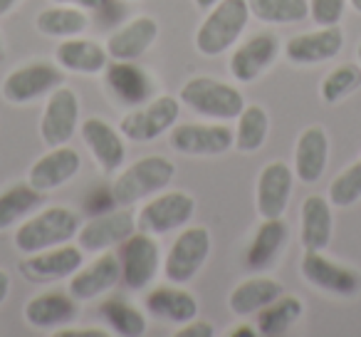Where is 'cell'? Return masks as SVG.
<instances>
[{
	"instance_id": "cell-14",
	"label": "cell",
	"mask_w": 361,
	"mask_h": 337,
	"mask_svg": "<svg viewBox=\"0 0 361 337\" xmlns=\"http://www.w3.org/2000/svg\"><path fill=\"white\" fill-rule=\"evenodd\" d=\"M171 146L186 156H218L233 146V129L223 124H176L169 136Z\"/></svg>"
},
{
	"instance_id": "cell-3",
	"label": "cell",
	"mask_w": 361,
	"mask_h": 337,
	"mask_svg": "<svg viewBox=\"0 0 361 337\" xmlns=\"http://www.w3.org/2000/svg\"><path fill=\"white\" fill-rule=\"evenodd\" d=\"M250 20L247 0H221L208 11L206 20L196 30V50L206 57H218L240 40Z\"/></svg>"
},
{
	"instance_id": "cell-6",
	"label": "cell",
	"mask_w": 361,
	"mask_h": 337,
	"mask_svg": "<svg viewBox=\"0 0 361 337\" xmlns=\"http://www.w3.org/2000/svg\"><path fill=\"white\" fill-rule=\"evenodd\" d=\"M65 85V70L57 62L37 60L20 65L3 80L0 95L11 105H27L40 97H47L57 87Z\"/></svg>"
},
{
	"instance_id": "cell-27",
	"label": "cell",
	"mask_w": 361,
	"mask_h": 337,
	"mask_svg": "<svg viewBox=\"0 0 361 337\" xmlns=\"http://www.w3.org/2000/svg\"><path fill=\"white\" fill-rule=\"evenodd\" d=\"M282 285L275 278H265V276H255L243 280L240 285H235L228 295V305L231 312L238 317H250L257 315L265 305H270L272 300L282 295Z\"/></svg>"
},
{
	"instance_id": "cell-16",
	"label": "cell",
	"mask_w": 361,
	"mask_h": 337,
	"mask_svg": "<svg viewBox=\"0 0 361 337\" xmlns=\"http://www.w3.org/2000/svg\"><path fill=\"white\" fill-rule=\"evenodd\" d=\"M344 47V32L336 25H326L319 30L302 32L287 40L285 57L292 65H322L334 60Z\"/></svg>"
},
{
	"instance_id": "cell-47",
	"label": "cell",
	"mask_w": 361,
	"mask_h": 337,
	"mask_svg": "<svg viewBox=\"0 0 361 337\" xmlns=\"http://www.w3.org/2000/svg\"><path fill=\"white\" fill-rule=\"evenodd\" d=\"M3 55H6V47H3V37H0V60H3Z\"/></svg>"
},
{
	"instance_id": "cell-24",
	"label": "cell",
	"mask_w": 361,
	"mask_h": 337,
	"mask_svg": "<svg viewBox=\"0 0 361 337\" xmlns=\"http://www.w3.org/2000/svg\"><path fill=\"white\" fill-rule=\"evenodd\" d=\"M104 80L109 92L126 107H139L149 100L151 80L134 60H111L104 70Z\"/></svg>"
},
{
	"instance_id": "cell-4",
	"label": "cell",
	"mask_w": 361,
	"mask_h": 337,
	"mask_svg": "<svg viewBox=\"0 0 361 337\" xmlns=\"http://www.w3.org/2000/svg\"><path fill=\"white\" fill-rule=\"evenodd\" d=\"M180 102L191 112L208 119L228 122L238 119L245 107L243 92L228 82L213 80V77H193L180 87Z\"/></svg>"
},
{
	"instance_id": "cell-33",
	"label": "cell",
	"mask_w": 361,
	"mask_h": 337,
	"mask_svg": "<svg viewBox=\"0 0 361 337\" xmlns=\"http://www.w3.org/2000/svg\"><path fill=\"white\" fill-rule=\"evenodd\" d=\"M270 131V117L260 105H245L243 112L238 114V126L233 131V146L238 151L252 154L257 151L267 139Z\"/></svg>"
},
{
	"instance_id": "cell-35",
	"label": "cell",
	"mask_w": 361,
	"mask_h": 337,
	"mask_svg": "<svg viewBox=\"0 0 361 337\" xmlns=\"http://www.w3.org/2000/svg\"><path fill=\"white\" fill-rule=\"evenodd\" d=\"M102 320L109 325L111 335L119 337H139L146 332V317L141 310L124 300H106L99 307Z\"/></svg>"
},
{
	"instance_id": "cell-45",
	"label": "cell",
	"mask_w": 361,
	"mask_h": 337,
	"mask_svg": "<svg viewBox=\"0 0 361 337\" xmlns=\"http://www.w3.org/2000/svg\"><path fill=\"white\" fill-rule=\"evenodd\" d=\"M196 3V8H201V11H211L213 6H218L221 0H193Z\"/></svg>"
},
{
	"instance_id": "cell-44",
	"label": "cell",
	"mask_w": 361,
	"mask_h": 337,
	"mask_svg": "<svg viewBox=\"0 0 361 337\" xmlns=\"http://www.w3.org/2000/svg\"><path fill=\"white\" fill-rule=\"evenodd\" d=\"M18 3H20V0H0V18L8 16V13H11L13 8L18 6Z\"/></svg>"
},
{
	"instance_id": "cell-29",
	"label": "cell",
	"mask_w": 361,
	"mask_h": 337,
	"mask_svg": "<svg viewBox=\"0 0 361 337\" xmlns=\"http://www.w3.org/2000/svg\"><path fill=\"white\" fill-rule=\"evenodd\" d=\"M287 243V223L282 218H262L260 228L252 236L250 246H247V268L252 271H262L275 263L280 256L282 246Z\"/></svg>"
},
{
	"instance_id": "cell-39",
	"label": "cell",
	"mask_w": 361,
	"mask_h": 337,
	"mask_svg": "<svg viewBox=\"0 0 361 337\" xmlns=\"http://www.w3.org/2000/svg\"><path fill=\"white\" fill-rule=\"evenodd\" d=\"M55 6H75L82 8V11H94L99 16H104L106 11H111L114 16H124V6L119 8L116 0H50Z\"/></svg>"
},
{
	"instance_id": "cell-48",
	"label": "cell",
	"mask_w": 361,
	"mask_h": 337,
	"mask_svg": "<svg viewBox=\"0 0 361 337\" xmlns=\"http://www.w3.org/2000/svg\"><path fill=\"white\" fill-rule=\"evenodd\" d=\"M359 65H361V45H359Z\"/></svg>"
},
{
	"instance_id": "cell-42",
	"label": "cell",
	"mask_w": 361,
	"mask_h": 337,
	"mask_svg": "<svg viewBox=\"0 0 361 337\" xmlns=\"http://www.w3.org/2000/svg\"><path fill=\"white\" fill-rule=\"evenodd\" d=\"M11 295V276L0 268V305L6 302V297Z\"/></svg>"
},
{
	"instance_id": "cell-18",
	"label": "cell",
	"mask_w": 361,
	"mask_h": 337,
	"mask_svg": "<svg viewBox=\"0 0 361 337\" xmlns=\"http://www.w3.org/2000/svg\"><path fill=\"white\" fill-rule=\"evenodd\" d=\"M82 256H85V251L80 246L62 243V246L47 248V251L30 253L20 263V273L27 280L35 283L60 280V278H70L82 266Z\"/></svg>"
},
{
	"instance_id": "cell-32",
	"label": "cell",
	"mask_w": 361,
	"mask_h": 337,
	"mask_svg": "<svg viewBox=\"0 0 361 337\" xmlns=\"http://www.w3.org/2000/svg\"><path fill=\"white\" fill-rule=\"evenodd\" d=\"M302 312H305V305H302L300 297L285 295V292H282L277 300H272L270 305H265L257 312V322H255L257 335H262V337L285 335V332L300 320Z\"/></svg>"
},
{
	"instance_id": "cell-10",
	"label": "cell",
	"mask_w": 361,
	"mask_h": 337,
	"mask_svg": "<svg viewBox=\"0 0 361 337\" xmlns=\"http://www.w3.org/2000/svg\"><path fill=\"white\" fill-rule=\"evenodd\" d=\"M77 126H80V97L62 85L47 95V105L40 119V136L50 149L65 146L75 136Z\"/></svg>"
},
{
	"instance_id": "cell-8",
	"label": "cell",
	"mask_w": 361,
	"mask_h": 337,
	"mask_svg": "<svg viewBox=\"0 0 361 337\" xmlns=\"http://www.w3.org/2000/svg\"><path fill=\"white\" fill-rule=\"evenodd\" d=\"M196 213V199L186 191H164L151 199L141 211L136 213V231L164 236L176 228L186 226Z\"/></svg>"
},
{
	"instance_id": "cell-9",
	"label": "cell",
	"mask_w": 361,
	"mask_h": 337,
	"mask_svg": "<svg viewBox=\"0 0 361 337\" xmlns=\"http://www.w3.org/2000/svg\"><path fill=\"white\" fill-rule=\"evenodd\" d=\"M116 258L121 266V283L131 290L151 285L159 273V246L151 233L134 231L124 243H119Z\"/></svg>"
},
{
	"instance_id": "cell-5",
	"label": "cell",
	"mask_w": 361,
	"mask_h": 337,
	"mask_svg": "<svg viewBox=\"0 0 361 337\" xmlns=\"http://www.w3.org/2000/svg\"><path fill=\"white\" fill-rule=\"evenodd\" d=\"M211 231L206 226L183 228L164 258V276L173 285H186L198 276L211 256Z\"/></svg>"
},
{
	"instance_id": "cell-23",
	"label": "cell",
	"mask_w": 361,
	"mask_h": 337,
	"mask_svg": "<svg viewBox=\"0 0 361 337\" xmlns=\"http://www.w3.org/2000/svg\"><path fill=\"white\" fill-rule=\"evenodd\" d=\"M55 62L65 72H77V75H102L109 65L106 47L99 42L87 40V37H67L57 45Z\"/></svg>"
},
{
	"instance_id": "cell-26",
	"label": "cell",
	"mask_w": 361,
	"mask_h": 337,
	"mask_svg": "<svg viewBox=\"0 0 361 337\" xmlns=\"http://www.w3.org/2000/svg\"><path fill=\"white\" fill-rule=\"evenodd\" d=\"M77 317V300L70 292H40L25 305V320L35 330H47V327L70 325Z\"/></svg>"
},
{
	"instance_id": "cell-37",
	"label": "cell",
	"mask_w": 361,
	"mask_h": 337,
	"mask_svg": "<svg viewBox=\"0 0 361 337\" xmlns=\"http://www.w3.org/2000/svg\"><path fill=\"white\" fill-rule=\"evenodd\" d=\"M326 199L331 201V206H339V208H349L359 201L361 199V161L351 164L339 177H334V182L329 184V196Z\"/></svg>"
},
{
	"instance_id": "cell-15",
	"label": "cell",
	"mask_w": 361,
	"mask_h": 337,
	"mask_svg": "<svg viewBox=\"0 0 361 337\" xmlns=\"http://www.w3.org/2000/svg\"><path fill=\"white\" fill-rule=\"evenodd\" d=\"M292 187H295V172L285 161H270L257 177L255 206L260 218H282L290 206Z\"/></svg>"
},
{
	"instance_id": "cell-41",
	"label": "cell",
	"mask_w": 361,
	"mask_h": 337,
	"mask_svg": "<svg viewBox=\"0 0 361 337\" xmlns=\"http://www.w3.org/2000/svg\"><path fill=\"white\" fill-rule=\"evenodd\" d=\"M55 335L57 337H106L109 332L102 330V327H97V330H90V327H87V330H65V327H62Z\"/></svg>"
},
{
	"instance_id": "cell-25",
	"label": "cell",
	"mask_w": 361,
	"mask_h": 337,
	"mask_svg": "<svg viewBox=\"0 0 361 337\" xmlns=\"http://www.w3.org/2000/svg\"><path fill=\"white\" fill-rule=\"evenodd\" d=\"M300 238L305 251H324L331 243L334 231V216H331V201L319 194H312L302 203L300 213Z\"/></svg>"
},
{
	"instance_id": "cell-22",
	"label": "cell",
	"mask_w": 361,
	"mask_h": 337,
	"mask_svg": "<svg viewBox=\"0 0 361 337\" xmlns=\"http://www.w3.org/2000/svg\"><path fill=\"white\" fill-rule=\"evenodd\" d=\"M329 161V136L324 126H307L295 146V177L305 184H314L322 179Z\"/></svg>"
},
{
	"instance_id": "cell-1",
	"label": "cell",
	"mask_w": 361,
	"mask_h": 337,
	"mask_svg": "<svg viewBox=\"0 0 361 337\" xmlns=\"http://www.w3.org/2000/svg\"><path fill=\"white\" fill-rule=\"evenodd\" d=\"M80 231V216L77 211L67 206H50L40 208L35 216L25 218L23 226L16 231V248L25 256L37 251H47V248L62 246L77 238Z\"/></svg>"
},
{
	"instance_id": "cell-31",
	"label": "cell",
	"mask_w": 361,
	"mask_h": 337,
	"mask_svg": "<svg viewBox=\"0 0 361 337\" xmlns=\"http://www.w3.org/2000/svg\"><path fill=\"white\" fill-rule=\"evenodd\" d=\"M35 28L47 37H60V40H67V37H77L90 28V18L82 8L75 6H55L42 11L40 16L35 18Z\"/></svg>"
},
{
	"instance_id": "cell-11",
	"label": "cell",
	"mask_w": 361,
	"mask_h": 337,
	"mask_svg": "<svg viewBox=\"0 0 361 337\" xmlns=\"http://www.w3.org/2000/svg\"><path fill=\"white\" fill-rule=\"evenodd\" d=\"M300 271L310 285H314L317 290L331 292V295L351 297L361 290V273L329 261L322 251H305Z\"/></svg>"
},
{
	"instance_id": "cell-30",
	"label": "cell",
	"mask_w": 361,
	"mask_h": 337,
	"mask_svg": "<svg viewBox=\"0 0 361 337\" xmlns=\"http://www.w3.org/2000/svg\"><path fill=\"white\" fill-rule=\"evenodd\" d=\"M45 206V191L27 184H13L11 189L0 191V231L16 226L32 211Z\"/></svg>"
},
{
	"instance_id": "cell-36",
	"label": "cell",
	"mask_w": 361,
	"mask_h": 337,
	"mask_svg": "<svg viewBox=\"0 0 361 337\" xmlns=\"http://www.w3.org/2000/svg\"><path fill=\"white\" fill-rule=\"evenodd\" d=\"M361 87V65H339L322 80L319 95L326 105H336Z\"/></svg>"
},
{
	"instance_id": "cell-43",
	"label": "cell",
	"mask_w": 361,
	"mask_h": 337,
	"mask_svg": "<svg viewBox=\"0 0 361 337\" xmlns=\"http://www.w3.org/2000/svg\"><path fill=\"white\" fill-rule=\"evenodd\" d=\"M231 337H257V327H250V325H240L231 332Z\"/></svg>"
},
{
	"instance_id": "cell-28",
	"label": "cell",
	"mask_w": 361,
	"mask_h": 337,
	"mask_svg": "<svg viewBox=\"0 0 361 337\" xmlns=\"http://www.w3.org/2000/svg\"><path fill=\"white\" fill-rule=\"evenodd\" d=\"M146 310L161 320L186 325L198 315V300L183 288H156L146 295Z\"/></svg>"
},
{
	"instance_id": "cell-40",
	"label": "cell",
	"mask_w": 361,
	"mask_h": 337,
	"mask_svg": "<svg viewBox=\"0 0 361 337\" xmlns=\"http://www.w3.org/2000/svg\"><path fill=\"white\" fill-rule=\"evenodd\" d=\"M216 335V330H213V325L208 320H196L193 317L191 322H186L183 327H178L176 330V337H213Z\"/></svg>"
},
{
	"instance_id": "cell-46",
	"label": "cell",
	"mask_w": 361,
	"mask_h": 337,
	"mask_svg": "<svg viewBox=\"0 0 361 337\" xmlns=\"http://www.w3.org/2000/svg\"><path fill=\"white\" fill-rule=\"evenodd\" d=\"M349 6L354 8L356 13H361V0H349Z\"/></svg>"
},
{
	"instance_id": "cell-12",
	"label": "cell",
	"mask_w": 361,
	"mask_h": 337,
	"mask_svg": "<svg viewBox=\"0 0 361 337\" xmlns=\"http://www.w3.org/2000/svg\"><path fill=\"white\" fill-rule=\"evenodd\" d=\"M136 231V218L126 208L90 218L77 231V246L85 253H104L124 243Z\"/></svg>"
},
{
	"instance_id": "cell-38",
	"label": "cell",
	"mask_w": 361,
	"mask_h": 337,
	"mask_svg": "<svg viewBox=\"0 0 361 337\" xmlns=\"http://www.w3.org/2000/svg\"><path fill=\"white\" fill-rule=\"evenodd\" d=\"M349 0H310V18L319 28L339 25Z\"/></svg>"
},
{
	"instance_id": "cell-20",
	"label": "cell",
	"mask_w": 361,
	"mask_h": 337,
	"mask_svg": "<svg viewBox=\"0 0 361 337\" xmlns=\"http://www.w3.org/2000/svg\"><path fill=\"white\" fill-rule=\"evenodd\" d=\"M82 141L87 144V149L92 151L94 161L104 172L121 169V164L126 159L124 134L116 126H111L109 122L99 119V117L85 119L82 122Z\"/></svg>"
},
{
	"instance_id": "cell-2",
	"label": "cell",
	"mask_w": 361,
	"mask_h": 337,
	"mask_svg": "<svg viewBox=\"0 0 361 337\" xmlns=\"http://www.w3.org/2000/svg\"><path fill=\"white\" fill-rule=\"evenodd\" d=\"M176 177V164L161 154H151L144 159H136L131 166H126L124 172L114 179L111 187V201L116 206H131V203L141 201V199L159 194L173 182Z\"/></svg>"
},
{
	"instance_id": "cell-7",
	"label": "cell",
	"mask_w": 361,
	"mask_h": 337,
	"mask_svg": "<svg viewBox=\"0 0 361 337\" xmlns=\"http://www.w3.org/2000/svg\"><path fill=\"white\" fill-rule=\"evenodd\" d=\"M180 114V102L171 95H161L144 102L136 110L126 112L119 122V131L131 141H154L169 129H173Z\"/></svg>"
},
{
	"instance_id": "cell-17",
	"label": "cell",
	"mask_w": 361,
	"mask_h": 337,
	"mask_svg": "<svg viewBox=\"0 0 361 337\" xmlns=\"http://www.w3.org/2000/svg\"><path fill=\"white\" fill-rule=\"evenodd\" d=\"M277 52H280V40L272 32H260L233 50L228 70H231L233 80L247 85V82H255L275 62Z\"/></svg>"
},
{
	"instance_id": "cell-34",
	"label": "cell",
	"mask_w": 361,
	"mask_h": 337,
	"mask_svg": "<svg viewBox=\"0 0 361 337\" xmlns=\"http://www.w3.org/2000/svg\"><path fill=\"white\" fill-rule=\"evenodd\" d=\"M247 8L267 25H292L310 16V0H247Z\"/></svg>"
},
{
	"instance_id": "cell-13",
	"label": "cell",
	"mask_w": 361,
	"mask_h": 337,
	"mask_svg": "<svg viewBox=\"0 0 361 337\" xmlns=\"http://www.w3.org/2000/svg\"><path fill=\"white\" fill-rule=\"evenodd\" d=\"M119 280H121L119 258H116V253L104 251V253H97V258L92 263H87V266L82 263V266L72 273L67 292H70L77 302L94 300V297L109 292Z\"/></svg>"
},
{
	"instance_id": "cell-21",
	"label": "cell",
	"mask_w": 361,
	"mask_h": 337,
	"mask_svg": "<svg viewBox=\"0 0 361 337\" xmlns=\"http://www.w3.org/2000/svg\"><path fill=\"white\" fill-rule=\"evenodd\" d=\"M159 37V23L151 16H139L119 25L106 37V55L109 60H139Z\"/></svg>"
},
{
	"instance_id": "cell-19",
	"label": "cell",
	"mask_w": 361,
	"mask_h": 337,
	"mask_svg": "<svg viewBox=\"0 0 361 337\" xmlns=\"http://www.w3.org/2000/svg\"><path fill=\"white\" fill-rule=\"evenodd\" d=\"M82 169V159L72 146H52L47 154H42L35 164L30 166L27 182L40 191H55L62 184L72 182L77 172Z\"/></svg>"
}]
</instances>
